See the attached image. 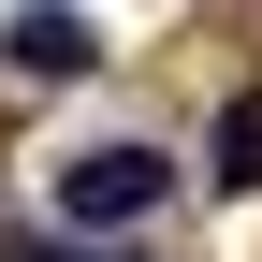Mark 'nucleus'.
<instances>
[{"mask_svg":"<svg viewBox=\"0 0 262 262\" xmlns=\"http://www.w3.org/2000/svg\"><path fill=\"white\" fill-rule=\"evenodd\" d=\"M44 262H117V248H44Z\"/></svg>","mask_w":262,"mask_h":262,"instance_id":"20e7f679","label":"nucleus"},{"mask_svg":"<svg viewBox=\"0 0 262 262\" xmlns=\"http://www.w3.org/2000/svg\"><path fill=\"white\" fill-rule=\"evenodd\" d=\"M204 175H219V189H262V88H248V102H219V131H204Z\"/></svg>","mask_w":262,"mask_h":262,"instance_id":"7ed1b4c3","label":"nucleus"},{"mask_svg":"<svg viewBox=\"0 0 262 262\" xmlns=\"http://www.w3.org/2000/svg\"><path fill=\"white\" fill-rule=\"evenodd\" d=\"M175 204V160L160 146H73L58 160V219L73 233H131V219H160Z\"/></svg>","mask_w":262,"mask_h":262,"instance_id":"f257e3e1","label":"nucleus"},{"mask_svg":"<svg viewBox=\"0 0 262 262\" xmlns=\"http://www.w3.org/2000/svg\"><path fill=\"white\" fill-rule=\"evenodd\" d=\"M0 58H15V73H88V58H102V29L73 15V0H15V15H0Z\"/></svg>","mask_w":262,"mask_h":262,"instance_id":"f03ea898","label":"nucleus"}]
</instances>
